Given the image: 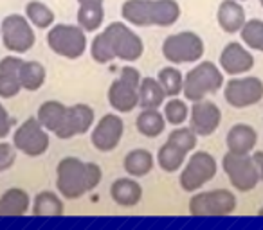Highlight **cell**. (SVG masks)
Instances as JSON below:
<instances>
[{
  "instance_id": "obj_21",
  "label": "cell",
  "mask_w": 263,
  "mask_h": 230,
  "mask_svg": "<svg viewBox=\"0 0 263 230\" xmlns=\"http://www.w3.org/2000/svg\"><path fill=\"white\" fill-rule=\"evenodd\" d=\"M110 196L121 207H136L143 198V187L134 176L130 178H117L110 185Z\"/></svg>"
},
{
  "instance_id": "obj_10",
  "label": "cell",
  "mask_w": 263,
  "mask_h": 230,
  "mask_svg": "<svg viewBox=\"0 0 263 230\" xmlns=\"http://www.w3.org/2000/svg\"><path fill=\"white\" fill-rule=\"evenodd\" d=\"M0 34H2V44L8 51L24 54L31 51L36 41L33 24L24 15H8L2 20L0 26Z\"/></svg>"
},
{
  "instance_id": "obj_14",
  "label": "cell",
  "mask_w": 263,
  "mask_h": 230,
  "mask_svg": "<svg viewBox=\"0 0 263 230\" xmlns=\"http://www.w3.org/2000/svg\"><path fill=\"white\" fill-rule=\"evenodd\" d=\"M36 119L47 132H52L58 139L67 140L74 137L72 128H70L69 106L62 104L60 101L51 99V101H45L44 104H40Z\"/></svg>"
},
{
  "instance_id": "obj_6",
  "label": "cell",
  "mask_w": 263,
  "mask_h": 230,
  "mask_svg": "<svg viewBox=\"0 0 263 230\" xmlns=\"http://www.w3.org/2000/svg\"><path fill=\"white\" fill-rule=\"evenodd\" d=\"M205 45L204 40L193 31H182V33L170 34L162 44V56L173 65L182 63H195L204 58Z\"/></svg>"
},
{
  "instance_id": "obj_23",
  "label": "cell",
  "mask_w": 263,
  "mask_h": 230,
  "mask_svg": "<svg viewBox=\"0 0 263 230\" xmlns=\"http://www.w3.org/2000/svg\"><path fill=\"white\" fill-rule=\"evenodd\" d=\"M65 207H63L62 198L52 191H42L33 200V216L38 218H58L63 216Z\"/></svg>"
},
{
  "instance_id": "obj_8",
  "label": "cell",
  "mask_w": 263,
  "mask_h": 230,
  "mask_svg": "<svg viewBox=\"0 0 263 230\" xmlns=\"http://www.w3.org/2000/svg\"><path fill=\"white\" fill-rule=\"evenodd\" d=\"M236 211V196L229 189H215L195 194L190 200V214L195 218L229 216Z\"/></svg>"
},
{
  "instance_id": "obj_36",
  "label": "cell",
  "mask_w": 263,
  "mask_h": 230,
  "mask_svg": "<svg viewBox=\"0 0 263 230\" xmlns=\"http://www.w3.org/2000/svg\"><path fill=\"white\" fill-rule=\"evenodd\" d=\"M16 160V148L13 144L0 142V173L8 171Z\"/></svg>"
},
{
  "instance_id": "obj_42",
  "label": "cell",
  "mask_w": 263,
  "mask_h": 230,
  "mask_svg": "<svg viewBox=\"0 0 263 230\" xmlns=\"http://www.w3.org/2000/svg\"><path fill=\"white\" fill-rule=\"evenodd\" d=\"M238 2H243V0H238Z\"/></svg>"
},
{
  "instance_id": "obj_41",
  "label": "cell",
  "mask_w": 263,
  "mask_h": 230,
  "mask_svg": "<svg viewBox=\"0 0 263 230\" xmlns=\"http://www.w3.org/2000/svg\"><path fill=\"white\" fill-rule=\"evenodd\" d=\"M259 4H261V8H263V0H259Z\"/></svg>"
},
{
  "instance_id": "obj_39",
  "label": "cell",
  "mask_w": 263,
  "mask_h": 230,
  "mask_svg": "<svg viewBox=\"0 0 263 230\" xmlns=\"http://www.w3.org/2000/svg\"><path fill=\"white\" fill-rule=\"evenodd\" d=\"M105 0H78V4H103Z\"/></svg>"
},
{
  "instance_id": "obj_24",
  "label": "cell",
  "mask_w": 263,
  "mask_h": 230,
  "mask_svg": "<svg viewBox=\"0 0 263 230\" xmlns=\"http://www.w3.org/2000/svg\"><path fill=\"white\" fill-rule=\"evenodd\" d=\"M154 155L150 153L148 150H132L130 153H126L123 160V168L124 171L128 173L130 176H146L148 173H152L154 169Z\"/></svg>"
},
{
  "instance_id": "obj_26",
  "label": "cell",
  "mask_w": 263,
  "mask_h": 230,
  "mask_svg": "<svg viewBox=\"0 0 263 230\" xmlns=\"http://www.w3.org/2000/svg\"><path fill=\"white\" fill-rule=\"evenodd\" d=\"M166 94L162 87L159 85L157 77H144L139 85V104L143 108L159 110L161 104H164Z\"/></svg>"
},
{
  "instance_id": "obj_18",
  "label": "cell",
  "mask_w": 263,
  "mask_h": 230,
  "mask_svg": "<svg viewBox=\"0 0 263 230\" xmlns=\"http://www.w3.org/2000/svg\"><path fill=\"white\" fill-rule=\"evenodd\" d=\"M24 59L16 56H6L0 59V97L11 99L20 94V67Z\"/></svg>"
},
{
  "instance_id": "obj_22",
  "label": "cell",
  "mask_w": 263,
  "mask_h": 230,
  "mask_svg": "<svg viewBox=\"0 0 263 230\" xmlns=\"http://www.w3.org/2000/svg\"><path fill=\"white\" fill-rule=\"evenodd\" d=\"M31 207V198L20 187H11L0 196V218H20Z\"/></svg>"
},
{
  "instance_id": "obj_4",
  "label": "cell",
  "mask_w": 263,
  "mask_h": 230,
  "mask_svg": "<svg viewBox=\"0 0 263 230\" xmlns=\"http://www.w3.org/2000/svg\"><path fill=\"white\" fill-rule=\"evenodd\" d=\"M223 87V72L213 61H202L184 76V97L187 101H202L216 94Z\"/></svg>"
},
{
  "instance_id": "obj_37",
  "label": "cell",
  "mask_w": 263,
  "mask_h": 230,
  "mask_svg": "<svg viewBox=\"0 0 263 230\" xmlns=\"http://www.w3.org/2000/svg\"><path fill=\"white\" fill-rule=\"evenodd\" d=\"M13 124H15V121L9 117L8 110L4 108V104H2V102H0V140L6 139V137L11 133Z\"/></svg>"
},
{
  "instance_id": "obj_15",
  "label": "cell",
  "mask_w": 263,
  "mask_h": 230,
  "mask_svg": "<svg viewBox=\"0 0 263 230\" xmlns=\"http://www.w3.org/2000/svg\"><path fill=\"white\" fill-rule=\"evenodd\" d=\"M124 133V122L116 113H106L99 119L96 128L92 130L90 140L94 148L101 153H110L119 146Z\"/></svg>"
},
{
  "instance_id": "obj_1",
  "label": "cell",
  "mask_w": 263,
  "mask_h": 230,
  "mask_svg": "<svg viewBox=\"0 0 263 230\" xmlns=\"http://www.w3.org/2000/svg\"><path fill=\"white\" fill-rule=\"evenodd\" d=\"M144 52V44L137 33L123 22H112L92 40L90 56L96 63H110L112 59L137 61Z\"/></svg>"
},
{
  "instance_id": "obj_38",
  "label": "cell",
  "mask_w": 263,
  "mask_h": 230,
  "mask_svg": "<svg viewBox=\"0 0 263 230\" xmlns=\"http://www.w3.org/2000/svg\"><path fill=\"white\" fill-rule=\"evenodd\" d=\"M252 158H254V164H256V168H258L259 180H263V151H256V153L252 155Z\"/></svg>"
},
{
  "instance_id": "obj_34",
  "label": "cell",
  "mask_w": 263,
  "mask_h": 230,
  "mask_svg": "<svg viewBox=\"0 0 263 230\" xmlns=\"http://www.w3.org/2000/svg\"><path fill=\"white\" fill-rule=\"evenodd\" d=\"M164 119L172 126H180L190 117V108L187 104L179 97H170V101L164 102Z\"/></svg>"
},
{
  "instance_id": "obj_40",
  "label": "cell",
  "mask_w": 263,
  "mask_h": 230,
  "mask_svg": "<svg viewBox=\"0 0 263 230\" xmlns=\"http://www.w3.org/2000/svg\"><path fill=\"white\" fill-rule=\"evenodd\" d=\"M259 216H263V208H259V212H258Z\"/></svg>"
},
{
  "instance_id": "obj_30",
  "label": "cell",
  "mask_w": 263,
  "mask_h": 230,
  "mask_svg": "<svg viewBox=\"0 0 263 230\" xmlns=\"http://www.w3.org/2000/svg\"><path fill=\"white\" fill-rule=\"evenodd\" d=\"M105 18V9L103 4H80L78 9V26L85 33H94L103 26Z\"/></svg>"
},
{
  "instance_id": "obj_7",
  "label": "cell",
  "mask_w": 263,
  "mask_h": 230,
  "mask_svg": "<svg viewBox=\"0 0 263 230\" xmlns=\"http://www.w3.org/2000/svg\"><path fill=\"white\" fill-rule=\"evenodd\" d=\"M47 45L54 54L67 59H78L87 51V34L80 26L58 24L47 33Z\"/></svg>"
},
{
  "instance_id": "obj_32",
  "label": "cell",
  "mask_w": 263,
  "mask_h": 230,
  "mask_svg": "<svg viewBox=\"0 0 263 230\" xmlns=\"http://www.w3.org/2000/svg\"><path fill=\"white\" fill-rule=\"evenodd\" d=\"M157 81L162 87V90H164L166 97H177V95L182 92L184 76L180 74L179 69H175V67H164V69L159 70Z\"/></svg>"
},
{
  "instance_id": "obj_28",
  "label": "cell",
  "mask_w": 263,
  "mask_h": 230,
  "mask_svg": "<svg viewBox=\"0 0 263 230\" xmlns=\"http://www.w3.org/2000/svg\"><path fill=\"white\" fill-rule=\"evenodd\" d=\"M45 77H47V72L40 61H24L20 67V83L26 90H40L45 83Z\"/></svg>"
},
{
  "instance_id": "obj_5",
  "label": "cell",
  "mask_w": 263,
  "mask_h": 230,
  "mask_svg": "<svg viewBox=\"0 0 263 230\" xmlns=\"http://www.w3.org/2000/svg\"><path fill=\"white\" fill-rule=\"evenodd\" d=\"M141 74L134 67H123L117 79L108 88V102L119 113H128L139 106Z\"/></svg>"
},
{
  "instance_id": "obj_20",
  "label": "cell",
  "mask_w": 263,
  "mask_h": 230,
  "mask_svg": "<svg viewBox=\"0 0 263 230\" xmlns=\"http://www.w3.org/2000/svg\"><path fill=\"white\" fill-rule=\"evenodd\" d=\"M256 142H258V133L249 124H234L226 137L227 151L238 155H249L254 150Z\"/></svg>"
},
{
  "instance_id": "obj_13",
  "label": "cell",
  "mask_w": 263,
  "mask_h": 230,
  "mask_svg": "<svg viewBox=\"0 0 263 230\" xmlns=\"http://www.w3.org/2000/svg\"><path fill=\"white\" fill-rule=\"evenodd\" d=\"M223 97L233 108H249L263 99V81L256 76L233 77L223 87Z\"/></svg>"
},
{
  "instance_id": "obj_17",
  "label": "cell",
  "mask_w": 263,
  "mask_h": 230,
  "mask_svg": "<svg viewBox=\"0 0 263 230\" xmlns=\"http://www.w3.org/2000/svg\"><path fill=\"white\" fill-rule=\"evenodd\" d=\"M220 69L229 76H240L254 67V56L238 41H231L220 52Z\"/></svg>"
},
{
  "instance_id": "obj_25",
  "label": "cell",
  "mask_w": 263,
  "mask_h": 230,
  "mask_svg": "<svg viewBox=\"0 0 263 230\" xmlns=\"http://www.w3.org/2000/svg\"><path fill=\"white\" fill-rule=\"evenodd\" d=\"M136 126L141 135L148 137V139H155V137L161 135L166 128L164 113H161L159 110L143 108V112L137 115Z\"/></svg>"
},
{
  "instance_id": "obj_9",
  "label": "cell",
  "mask_w": 263,
  "mask_h": 230,
  "mask_svg": "<svg viewBox=\"0 0 263 230\" xmlns=\"http://www.w3.org/2000/svg\"><path fill=\"white\" fill-rule=\"evenodd\" d=\"M222 168L229 178L231 185L240 193H249L259 182V173L254 158L249 155H238L227 151L222 158Z\"/></svg>"
},
{
  "instance_id": "obj_31",
  "label": "cell",
  "mask_w": 263,
  "mask_h": 230,
  "mask_svg": "<svg viewBox=\"0 0 263 230\" xmlns=\"http://www.w3.org/2000/svg\"><path fill=\"white\" fill-rule=\"evenodd\" d=\"M26 18L38 29H49L54 24V13L40 0H31L26 4Z\"/></svg>"
},
{
  "instance_id": "obj_2",
  "label": "cell",
  "mask_w": 263,
  "mask_h": 230,
  "mask_svg": "<svg viewBox=\"0 0 263 230\" xmlns=\"http://www.w3.org/2000/svg\"><path fill=\"white\" fill-rule=\"evenodd\" d=\"M101 168L96 162H83L76 157H65L56 168V187L67 200H78L94 191L101 182Z\"/></svg>"
},
{
  "instance_id": "obj_29",
  "label": "cell",
  "mask_w": 263,
  "mask_h": 230,
  "mask_svg": "<svg viewBox=\"0 0 263 230\" xmlns=\"http://www.w3.org/2000/svg\"><path fill=\"white\" fill-rule=\"evenodd\" d=\"M186 155H187L186 151H182L180 148H177L175 144L166 140V144H162L157 153V164L162 171L175 173L182 168L184 160H186Z\"/></svg>"
},
{
  "instance_id": "obj_11",
  "label": "cell",
  "mask_w": 263,
  "mask_h": 230,
  "mask_svg": "<svg viewBox=\"0 0 263 230\" xmlns=\"http://www.w3.org/2000/svg\"><path fill=\"white\" fill-rule=\"evenodd\" d=\"M49 133L36 117H29L13 133V146L27 157H40L49 150Z\"/></svg>"
},
{
  "instance_id": "obj_33",
  "label": "cell",
  "mask_w": 263,
  "mask_h": 230,
  "mask_svg": "<svg viewBox=\"0 0 263 230\" xmlns=\"http://www.w3.org/2000/svg\"><path fill=\"white\" fill-rule=\"evenodd\" d=\"M241 41L247 45L249 49L263 52V20L252 18L247 20L243 24V27L240 29Z\"/></svg>"
},
{
  "instance_id": "obj_35",
  "label": "cell",
  "mask_w": 263,
  "mask_h": 230,
  "mask_svg": "<svg viewBox=\"0 0 263 230\" xmlns=\"http://www.w3.org/2000/svg\"><path fill=\"white\" fill-rule=\"evenodd\" d=\"M197 133L193 132L191 128H177L170 133L168 137V142L175 144L177 148H180L182 151L190 153L197 148Z\"/></svg>"
},
{
  "instance_id": "obj_12",
  "label": "cell",
  "mask_w": 263,
  "mask_h": 230,
  "mask_svg": "<svg viewBox=\"0 0 263 230\" xmlns=\"http://www.w3.org/2000/svg\"><path fill=\"white\" fill-rule=\"evenodd\" d=\"M216 160L208 151H197L190 157L186 168L180 173V187L186 193H193L211 182L216 175Z\"/></svg>"
},
{
  "instance_id": "obj_19",
  "label": "cell",
  "mask_w": 263,
  "mask_h": 230,
  "mask_svg": "<svg viewBox=\"0 0 263 230\" xmlns=\"http://www.w3.org/2000/svg\"><path fill=\"white\" fill-rule=\"evenodd\" d=\"M216 20L218 26L223 33H240L243 24L247 22L245 18V9L238 0H222V4L218 6V13H216Z\"/></svg>"
},
{
  "instance_id": "obj_3",
  "label": "cell",
  "mask_w": 263,
  "mask_h": 230,
  "mask_svg": "<svg viewBox=\"0 0 263 230\" xmlns=\"http://www.w3.org/2000/svg\"><path fill=\"white\" fill-rule=\"evenodd\" d=\"M121 15L136 27H172L180 18L177 0H126Z\"/></svg>"
},
{
  "instance_id": "obj_16",
  "label": "cell",
  "mask_w": 263,
  "mask_h": 230,
  "mask_svg": "<svg viewBox=\"0 0 263 230\" xmlns=\"http://www.w3.org/2000/svg\"><path fill=\"white\" fill-rule=\"evenodd\" d=\"M191 130L200 137H209L218 130L222 122V112L213 101H195L190 110Z\"/></svg>"
},
{
  "instance_id": "obj_27",
  "label": "cell",
  "mask_w": 263,
  "mask_h": 230,
  "mask_svg": "<svg viewBox=\"0 0 263 230\" xmlns=\"http://www.w3.org/2000/svg\"><path fill=\"white\" fill-rule=\"evenodd\" d=\"M69 119L74 137L85 135L94 124V108L88 104H83V102L69 106Z\"/></svg>"
}]
</instances>
